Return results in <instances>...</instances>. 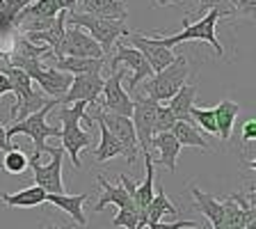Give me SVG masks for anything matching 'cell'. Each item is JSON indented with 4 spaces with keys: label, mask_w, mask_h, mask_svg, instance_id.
Instances as JSON below:
<instances>
[{
    "label": "cell",
    "mask_w": 256,
    "mask_h": 229,
    "mask_svg": "<svg viewBox=\"0 0 256 229\" xmlns=\"http://www.w3.org/2000/svg\"><path fill=\"white\" fill-rule=\"evenodd\" d=\"M224 19V14L220 10H208L204 14V19L194 23H188V28H183L178 35H172V37H160L162 44L167 48H174L176 44H183V42H208L210 46L215 48L218 55H224V46L220 44V39L215 37V28H218V21Z\"/></svg>",
    "instance_id": "cell-5"
},
{
    "label": "cell",
    "mask_w": 256,
    "mask_h": 229,
    "mask_svg": "<svg viewBox=\"0 0 256 229\" xmlns=\"http://www.w3.org/2000/svg\"><path fill=\"white\" fill-rule=\"evenodd\" d=\"M78 3L80 0H58V7H60V12H76Z\"/></svg>",
    "instance_id": "cell-38"
},
{
    "label": "cell",
    "mask_w": 256,
    "mask_h": 229,
    "mask_svg": "<svg viewBox=\"0 0 256 229\" xmlns=\"http://www.w3.org/2000/svg\"><path fill=\"white\" fill-rule=\"evenodd\" d=\"M149 229H202L194 220H176V222H149Z\"/></svg>",
    "instance_id": "cell-34"
},
{
    "label": "cell",
    "mask_w": 256,
    "mask_h": 229,
    "mask_svg": "<svg viewBox=\"0 0 256 229\" xmlns=\"http://www.w3.org/2000/svg\"><path fill=\"white\" fill-rule=\"evenodd\" d=\"M106 58L103 60H92V58H58V60H48L42 67L48 69L62 71V74L69 76H80V74H101Z\"/></svg>",
    "instance_id": "cell-15"
},
{
    "label": "cell",
    "mask_w": 256,
    "mask_h": 229,
    "mask_svg": "<svg viewBox=\"0 0 256 229\" xmlns=\"http://www.w3.org/2000/svg\"><path fill=\"white\" fill-rule=\"evenodd\" d=\"M160 103L151 101L146 96L138 94L133 99V115H130V122L135 128V138L142 154H151V140H154V119H156V108Z\"/></svg>",
    "instance_id": "cell-11"
},
{
    "label": "cell",
    "mask_w": 256,
    "mask_h": 229,
    "mask_svg": "<svg viewBox=\"0 0 256 229\" xmlns=\"http://www.w3.org/2000/svg\"><path fill=\"white\" fill-rule=\"evenodd\" d=\"M46 229H58V227H55V224H48V227Z\"/></svg>",
    "instance_id": "cell-40"
},
{
    "label": "cell",
    "mask_w": 256,
    "mask_h": 229,
    "mask_svg": "<svg viewBox=\"0 0 256 229\" xmlns=\"http://www.w3.org/2000/svg\"><path fill=\"white\" fill-rule=\"evenodd\" d=\"M144 160H146V179H144L133 192V204L138 206L140 213H146V206H149L151 199H154V176H156V170H154L156 165H154L151 154H144Z\"/></svg>",
    "instance_id": "cell-25"
},
{
    "label": "cell",
    "mask_w": 256,
    "mask_h": 229,
    "mask_svg": "<svg viewBox=\"0 0 256 229\" xmlns=\"http://www.w3.org/2000/svg\"><path fill=\"white\" fill-rule=\"evenodd\" d=\"M178 3H186V0H156L158 7H170V5H178Z\"/></svg>",
    "instance_id": "cell-39"
},
{
    "label": "cell",
    "mask_w": 256,
    "mask_h": 229,
    "mask_svg": "<svg viewBox=\"0 0 256 229\" xmlns=\"http://www.w3.org/2000/svg\"><path fill=\"white\" fill-rule=\"evenodd\" d=\"M190 119L197 128H202L208 135H218V124H215V112L213 108H194L190 110Z\"/></svg>",
    "instance_id": "cell-29"
},
{
    "label": "cell",
    "mask_w": 256,
    "mask_h": 229,
    "mask_svg": "<svg viewBox=\"0 0 256 229\" xmlns=\"http://www.w3.org/2000/svg\"><path fill=\"white\" fill-rule=\"evenodd\" d=\"M208 10H220L224 16H234L229 0H199V16L206 14Z\"/></svg>",
    "instance_id": "cell-33"
},
{
    "label": "cell",
    "mask_w": 256,
    "mask_h": 229,
    "mask_svg": "<svg viewBox=\"0 0 256 229\" xmlns=\"http://www.w3.org/2000/svg\"><path fill=\"white\" fill-rule=\"evenodd\" d=\"M32 80H37V85L42 87V92L48 94L50 99H62V96L69 92L74 76L62 74V71H55V69H48V67H42V71H39Z\"/></svg>",
    "instance_id": "cell-16"
},
{
    "label": "cell",
    "mask_w": 256,
    "mask_h": 229,
    "mask_svg": "<svg viewBox=\"0 0 256 229\" xmlns=\"http://www.w3.org/2000/svg\"><path fill=\"white\" fill-rule=\"evenodd\" d=\"M46 192L39 186H28L18 192H12V195H0V199L5 202V206H18V208H32V206H42L46 204Z\"/></svg>",
    "instance_id": "cell-23"
},
{
    "label": "cell",
    "mask_w": 256,
    "mask_h": 229,
    "mask_svg": "<svg viewBox=\"0 0 256 229\" xmlns=\"http://www.w3.org/2000/svg\"><path fill=\"white\" fill-rule=\"evenodd\" d=\"M124 39H126V44H130V46L138 48L140 53L144 55V60L149 62L154 74H158V71H162L165 67H170L176 58V53L172 48H167L160 37H144L140 32H128Z\"/></svg>",
    "instance_id": "cell-10"
},
{
    "label": "cell",
    "mask_w": 256,
    "mask_h": 229,
    "mask_svg": "<svg viewBox=\"0 0 256 229\" xmlns=\"http://www.w3.org/2000/svg\"><path fill=\"white\" fill-rule=\"evenodd\" d=\"M213 112H215V124H218V138L226 142V140L231 138V133H234L236 117L240 115L238 103L224 99V101H220L218 106L213 108Z\"/></svg>",
    "instance_id": "cell-22"
},
{
    "label": "cell",
    "mask_w": 256,
    "mask_h": 229,
    "mask_svg": "<svg viewBox=\"0 0 256 229\" xmlns=\"http://www.w3.org/2000/svg\"><path fill=\"white\" fill-rule=\"evenodd\" d=\"M151 147L158 151V160H154V165H162L167 167V172L174 174L176 172V158L181 154V144L176 142V138L172 133H158L151 140Z\"/></svg>",
    "instance_id": "cell-19"
},
{
    "label": "cell",
    "mask_w": 256,
    "mask_h": 229,
    "mask_svg": "<svg viewBox=\"0 0 256 229\" xmlns=\"http://www.w3.org/2000/svg\"><path fill=\"white\" fill-rule=\"evenodd\" d=\"M96 181H98V186L103 188V195L98 197V202H96V206H94V211L96 213H101L106 206H117V208H128V206H135L133 204V197L128 195L126 190H124V186L122 183H110L106 179V176H96Z\"/></svg>",
    "instance_id": "cell-17"
},
{
    "label": "cell",
    "mask_w": 256,
    "mask_h": 229,
    "mask_svg": "<svg viewBox=\"0 0 256 229\" xmlns=\"http://www.w3.org/2000/svg\"><path fill=\"white\" fill-rule=\"evenodd\" d=\"M46 151L50 154V163L48 165H42V156L32 154L28 158L30 163V170L34 174V181L42 188L46 195H64V183H62V160H64V149L58 147H46Z\"/></svg>",
    "instance_id": "cell-6"
},
{
    "label": "cell",
    "mask_w": 256,
    "mask_h": 229,
    "mask_svg": "<svg viewBox=\"0 0 256 229\" xmlns=\"http://www.w3.org/2000/svg\"><path fill=\"white\" fill-rule=\"evenodd\" d=\"M128 74L126 67H119L117 71H112L110 78H106L103 83V103H98V108L112 115H122V117H130L133 115V99L126 90L122 87L124 76Z\"/></svg>",
    "instance_id": "cell-9"
},
{
    "label": "cell",
    "mask_w": 256,
    "mask_h": 229,
    "mask_svg": "<svg viewBox=\"0 0 256 229\" xmlns=\"http://www.w3.org/2000/svg\"><path fill=\"white\" fill-rule=\"evenodd\" d=\"M90 117L94 122H101L103 126L110 131L114 138L122 142L124 147V158L128 160V165H133L135 160H138V138H135V128H133V122L130 117H122V115H112V112H106L101 108L96 106L94 112H90Z\"/></svg>",
    "instance_id": "cell-7"
},
{
    "label": "cell",
    "mask_w": 256,
    "mask_h": 229,
    "mask_svg": "<svg viewBox=\"0 0 256 229\" xmlns=\"http://www.w3.org/2000/svg\"><path fill=\"white\" fill-rule=\"evenodd\" d=\"M256 140V122L254 119H247L245 126H242V142L250 144Z\"/></svg>",
    "instance_id": "cell-36"
},
{
    "label": "cell",
    "mask_w": 256,
    "mask_h": 229,
    "mask_svg": "<svg viewBox=\"0 0 256 229\" xmlns=\"http://www.w3.org/2000/svg\"><path fill=\"white\" fill-rule=\"evenodd\" d=\"M188 76H190V62H188V58L181 53V55H176L170 67H165L162 71H158V74H154L151 78L144 80L142 96H146V99H151V101H156V103L170 101L172 96L186 85Z\"/></svg>",
    "instance_id": "cell-3"
},
{
    "label": "cell",
    "mask_w": 256,
    "mask_h": 229,
    "mask_svg": "<svg viewBox=\"0 0 256 229\" xmlns=\"http://www.w3.org/2000/svg\"><path fill=\"white\" fill-rule=\"evenodd\" d=\"M28 154L23 149H16L12 147L10 151H5V158H2V170L10 172V174H23L28 170Z\"/></svg>",
    "instance_id": "cell-30"
},
{
    "label": "cell",
    "mask_w": 256,
    "mask_h": 229,
    "mask_svg": "<svg viewBox=\"0 0 256 229\" xmlns=\"http://www.w3.org/2000/svg\"><path fill=\"white\" fill-rule=\"evenodd\" d=\"M96 124H98V131H101V142H98V147L94 149L96 163H106V160L114 158V156H124L122 142H119V140L114 138V135H112L101 122H96Z\"/></svg>",
    "instance_id": "cell-26"
},
{
    "label": "cell",
    "mask_w": 256,
    "mask_h": 229,
    "mask_svg": "<svg viewBox=\"0 0 256 229\" xmlns=\"http://www.w3.org/2000/svg\"><path fill=\"white\" fill-rule=\"evenodd\" d=\"M80 14H90L96 19H110V21H126L128 7L124 0H80Z\"/></svg>",
    "instance_id": "cell-14"
},
{
    "label": "cell",
    "mask_w": 256,
    "mask_h": 229,
    "mask_svg": "<svg viewBox=\"0 0 256 229\" xmlns=\"http://www.w3.org/2000/svg\"><path fill=\"white\" fill-rule=\"evenodd\" d=\"M58 14H60L58 0H34L32 5H28L26 10H21L18 14H16L14 28L21 19H55Z\"/></svg>",
    "instance_id": "cell-27"
},
{
    "label": "cell",
    "mask_w": 256,
    "mask_h": 229,
    "mask_svg": "<svg viewBox=\"0 0 256 229\" xmlns=\"http://www.w3.org/2000/svg\"><path fill=\"white\" fill-rule=\"evenodd\" d=\"M2 3H5V0H0V7H2Z\"/></svg>",
    "instance_id": "cell-41"
},
{
    "label": "cell",
    "mask_w": 256,
    "mask_h": 229,
    "mask_svg": "<svg viewBox=\"0 0 256 229\" xmlns=\"http://www.w3.org/2000/svg\"><path fill=\"white\" fill-rule=\"evenodd\" d=\"M66 26L85 30L87 35L101 46L103 55H110L114 44L122 42L128 32H130L126 26V21L96 19V16H90V14H80V12H66Z\"/></svg>",
    "instance_id": "cell-2"
},
{
    "label": "cell",
    "mask_w": 256,
    "mask_h": 229,
    "mask_svg": "<svg viewBox=\"0 0 256 229\" xmlns=\"http://www.w3.org/2000/svg\"><path fill=\"white\" fill-rule=\"evenodd\" d=\"M165 213L176 215L178 211H176V206L172 204V199L165 195V190H158V192H154V199H151V204L146 206V224L160 222V218Z\"/></svg>",
    "instance_id": "cell-28"
},
{
    "label": "cell",
    "mask_w": 256,
    "mask_h": 229,
    "mask_svg": "<svg viewBox=\"0 0 256 229\" xmlns=\"http://www.w3.org/2000/svg\"><path fill=\"white\" fill-rule=\"evenodd\" d=\"M32 3H34V0H5V3H2V10L16 19V14L21 10H26L28 5H32Z\"/></svg>",
    "instance_id": "cell-35"
},
{
    "label": "cell",
    "mask_w": 256,
    "mask_h": 229,
    "mask_svg": "<svg viewBox=\"0 0 256 229\" xmlns=\"http://www.w3.org/2000/svg\"><path fill=\"white\" fill-rule=\"evenodd\" d=\"M170 133L174 135L176 142L181 144V147H197V149H202V151L210 149V144H208V140L202 135V131L190 122H176Z\"/></svg>",
    "instance_id": "cell-24"
},
{
    "label": "cell",
    "mask_w": 256,
    "mask_h": 229,
    "mask_svg": "<svg viewBox=\"0 0 256 229\" xmlns=\"http://www.w3.org/2000/svg\"><path fill=\"white\" fill-rule=\"evenodd\" d=\"M231 14L245 16V19H254L256 16V0H229Z\"/></svg>",
    "instance_id": "cell-32"
},
{
    "label": "cell",
    "mask_w": 256,
    "mask_h": 229,
    "mask_svg": "<svg viewBox=\"0 0 256 229\" xmlns=\"http://www.w3.org/2000/svg\"><path fill=\"white\" fill-rule=\"evenodd\" d=\"M194 96H197V87L186 83V85L167 101V110L174 115L176 122H190L192 124L190 110H192V106H194Z\"/></svg>",
    "instance_id": "cell-21"
},
{
    "label": "cell",
    "mask_w": 256,
    "mask_h": 229,
    "mask_svg": "<svg viewBox=\"0 0 256 229\" xmlns=\"http://www.w3.org/2000/svg\"><path fill=\"white\" fill-rule=\"evenodd\" d=\"M190 192H192V197H194V208L206 215L210 229H222V222H224L222 199L213 197V195H208V192H202L197 186H190Z\"/></svg>",
    "instance_id": "cell-18"
},
{
    "label": "cell",
    "mask_w": 256,
    "mask_h": 229,
    "mask_svg": "<svg viewBox=\"0 0 256 229\" xmlns=\"http://www.w3.org/2000/svg\"><path fill=\"white\" fill-rule=\"evenodd\" d=\"M60 58H92V60H103L101 46L80 28H71L66 26L64 32V42L60 48Z\"/></svg>",
    "instance_id": "cell-13"
},
{
    "label": "cell",
    "mask_w": 256,
    "mask_h": 229,
    "mask_svg": "<svg viewBox=\"0 0 256 229\" xmlns=\"http://www.w3.org/2000/svg\"><path fill=\"white\" fill-rule=\"evenodd\" d=\"M90 199V195L87 192H82V195H48L46 197V204H53V206L62 208L64 213H69L71 218L76 220V224H80V227H85L87 224V218L85 213H82V204Z\"/></svg>",
    "instance_id": "cell-20"
},
{
    "label": "cell",
    "mask_w": 256,
    "mask_h": 229,
    "mask_svg": "<svg viewBox=\"0 0 256 229\" xmlns=\"http://www.w3.org/2000/svg\"><path fill=\"white\" fill-rule=\"evenodd\" d=\"M174 124H176V119H174V115L167 110V106H158V108H156L154 135H158V133H170L172 128H174Z\"/></svg>",
    "instance_id": "cell-31"
},
{
    "label": "cell",
    "mask_w": 256,
    "mask_h": 229,
    "mask_svg": "<svg viewBox=\"0 0 256 229\" xmlns=\"http://www.w3.org/2000/svg\"><path fill=\"white\" fill-rule=\"evenodd\" d=\"M12 149V142L7 140V126L0 124V151H10Z\"/></svg>",
    "instance_id": "cell-37"
},
{
    "label": "cell",
    "mask_w": 256,
    "mask_h": 229,
    "mask_svg": "<svg viewBox=\"0 0 256 229\" xmlns=\"http://www.w3.org/2000/svg\"><path fill=\"white\" fill-rule=\"evenodd\" d=\"M110 55H112L110 71H117L122 64L126 67V69L133 71V76H130V83H128V92H135L142 80H146V78H151V76H154V71H151L149 62L144 60V55L140 53L138 48L130 46V44L117 42V44H114V48H112Z\"/></svg>",
    "instance_id": "cell-8"
},
{
    "label": "cell",
    "mask_w": 256,
    "mask_h": 229,
    "mask_svg": "<svg viewBox=\"0 0 256 229\" xmlns=\"http://www.w3.org/2000/svg\"><path fill=\"white\" fill-rule=\"evenodd\" d=\"M85 112H87V103L82 101L71 103V106H60V112H58V119L62 124V128H60L62 149L71 156L76 170L82 167L80 165V151L92 147V135L80 128V122L85 117Z\"/></svg>",
    "instance_id": "cell-1"
},
{
    "label": "cell",
    "mask_w": 256,
    "mask_h": 229,
    "mask_svg": "<svg viewBox=\"0 0 256 229\" xmlns=\"http://www.w3.org/2000/svg\"><path fill=\"white\" fill-rule=\"evenodd\" d=\"M103 83H106V78H103L101 74H80V76H74V80H71V87L69 92L62 96V99H58V106H71V103H98V96H101L103 92Z\"/></svg>",
    "instance_id": "cell-12"
},
{
    "label": "cell",
    "mask_w": 256,
    "mask_h": 229,
    "mask_svg": "<svg viewBox=\"0 0 256 229\" xmlns=\"http://www.w3.org/2000/svg\"><path fill=\"white\" fill-rule=\"evenodd\" d=\"M55 106H58V99H50V101H48L42 110L34 112V115L21 119V122H12V126H7V140L12 142L14 135H28V138H32V142H34V151H32V154L42 156L44 151H46V140L60 138V128L50 126V124L46 122L48 112L53 110Z\"/></svg>",
    "instance_id": "cell-4"
}]
</instances>
